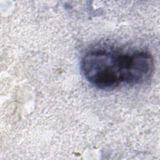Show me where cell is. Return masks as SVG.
I'll use <instances>...</instances> for the list:
<instances>
[{"label": "cell", "instance_id": "obj_1", "mask_svg": "<svg viewBox=\"0 0 160 160\" xmlns=\"http://www.w3.org/2000/svg\"><path fill=\"white\" fill-rule=\"evenodd\" d=\"M154 59L145 51L122 53L104 48L87 52L81 71L87 81L102 90L121 85H136L148 80L154 70Z\"/></svg>", "mask_w": 160, "mask_h": 160}]
</instances>
